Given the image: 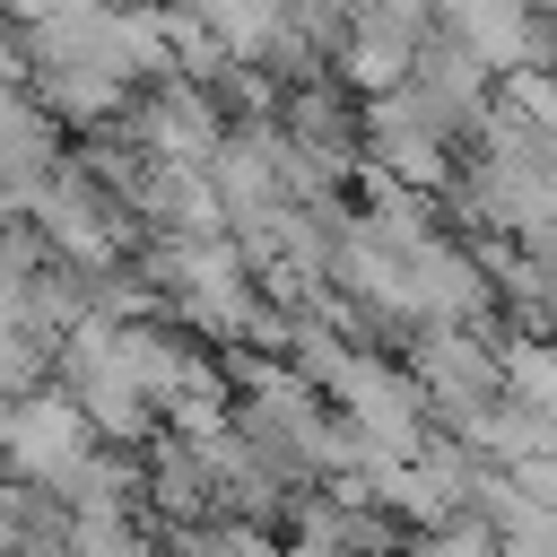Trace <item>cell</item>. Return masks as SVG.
Returning <instances> with one entry per match:
<instances>
[{"instance_id": "obj_5", "label": "cell", "mask_w": 557, "mask_h": 557, "mask_svg": "<svg viewBox=\"0 0 557 557\" xmlns=\"http://www.w3.org/2000/svg\"><path fill=\"white\" fill-rule=\"evenodd\" d=\"M435 26H444V35H453L496 87H505V78H531V70L557 52V26L531 17V9H513V0H461V9L435 17Z\"/></svg>"}, {"instance_id": "obj_1", "label": "cell", "mask_w": 557, "mask_h": 557, "mask_svg": "<svg viewBox=\"0 0 557 557\" xmlns=\"http://www.w3.org/2000/svg\"><path fill=\"white\" fill-rule=\"evenodd\" d=\"M357 157H366V174L392 183V191H418V200L453 191V122H444L418 87L357 104Z\"/></svg>"}, {"instance_id": "obj_7", "label": "cell", "mask_w": 557, "mask_h": 557, "mask_svg": "<svg viewBox=\"0 0 557 557\" xmlns=\"http://www.w3.org/2000/svg\"><path fill=\"white\" fill-rule=\"evenodd\" d=\"M174 557H287V540H278V531H261V522L209 513V522L174 531Z\"/></svg>"}, {"instance_id": "obj_3", "label": "cell", "mask_w": 557, "mask_h": 557, "mask_svg": "<svg viewBox=\"0 0 557 557\" xmlns=\"http://www.w3.org/2000/svg\"><path fill=\"white\" fill-rule=\"evenodd\" d=\"M409 383H418L426 418L444 409L453 426H470L479 409L505 400V348L487 331H409Z\"/></svg>"}, {"instance_id": "obj_4", "label": "cell", "mask_w": 557, "mask_h": 557, "mask_svg": "<svg viewBox=\"0 0 557 557\" xmlns=\"http://www.w3.org/2000/svg\"><path fill=\"white\" fill-rule=\"evenodd\" d=\"M435 44V17L426 9H348L339 26V52H331V78L348 96H400L418 78V52Z\"/></svg>"}, {"instance_id": "obj_6", "label": "cell", "mask_w": 557, "mask_h": 557, "mask_svg": "<svg viewBox=\"0 0 557 557\" xmlns=\"http://www.w3.org/2000/svg\"><path fill=\"white\" fill-rule=\"evenodd\" d=\"M505 400L557 426V339H540V331L505 339Z\"/></svg>"}, {"instance_id": "obj_2", "label": "cell", "mask_w": 557, "mask_h": 557, "mask_svg": "<svg viewBox=\"0 0 557 557\" xmlns=\"http://www.w3.org/2000/svg\"><path fill=\"white\" fill-rule=\"evenodd\" d=\"M96 453H104V444H96L87 409H78L61 383H44V392H26V400L0 409V470H9V487H35V496L61 505V487H70Z\"/></svg>"}, {"instance_id": "obj_8", "label": "cell", "mask_w": 557, "mask_h": 557, "mask_svg": "<svg viewBox=\"0 0 557 557\" xmlns=\"http://www.w3.org/2000/svg\"><path fill=\"white\" fill-rule=\"evenodd\" d=\"M409 557H505V540H496V522H479V513H453V522L418 531V548H409Z\"/></svg>"}]
</instances>
